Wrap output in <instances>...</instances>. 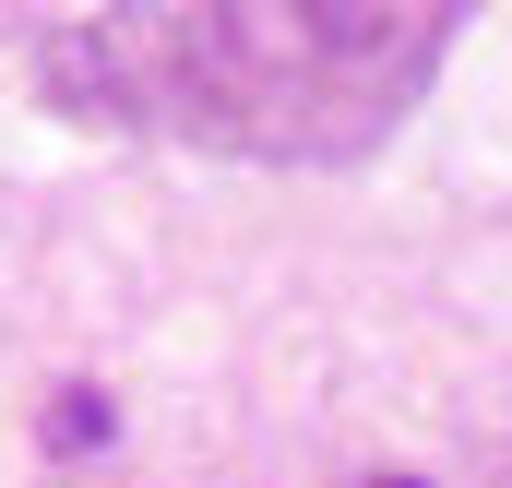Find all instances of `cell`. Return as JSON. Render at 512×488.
<instances>
[{"label":"cell","mask_w":512,"mask_h":488,"mask_svg":"<svg viewBox=\"0 0 512 488\" xmlns=\"http://www.w3.org/2000/svg\"><path fill=\"white\" fill-rule=\"evenodd\" d=\"M36 429H48V453H60V465H84V453H108V429H120V405H108V381H60Z\"/></svg>","instance_id":"7a4b0ae2"},{"label":"cell","mask_w":512,"mask_h":488,"mask_svg":"<svg viewBox=\"0 0 512 488\" xmlns=\"http://www.w3.org/2000/svg\"><path fill=\"white\" fill-rule=\"evenodd\" d=\"M382 488H429V477H382Z\"/></svg>","instance_id":"3957f363"},{"label":"cell","mask_w":512,"mask_h":488,"mask_svg":"<svg viewBox=\"0 0 512 488\" xmlns=\"http://www.w3.org/2000/svg\"><path fill=\"white\" fill-rule=\"evenodd\" d=\"M477 0H120L48 48V108L239 167H358L417 120Z\"/></svg>","instance_id":"6da1fadb"}]
</instances>
